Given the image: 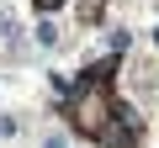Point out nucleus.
Returning a JSON list of instances; mask_svg holds the SVG:
<instances>
[{
  "label": "nucleus",
  "mask_w": 159,
  "mask_h": 148,
  "mask_svg": "<svg viewBox=\"0 0 159 148\" xmlns=\"http://www.w3.org/2000/svg\"><path fill=\"white\" fill-rule=\"evenodd\" d=\"M32 37H37V48H58V27H53V21H37Z\"/></svg>",
  "instance_id": "nucleus-1"
},
{
  "label": "nucleus",
  "mask_w": 159,
  "mask_h": 148,
  "mask_svg": "<svg viewBox=\"0 0 159 148\" xmlns=\"http://www.w3.org/2000/svg\"><path fill=\"white\" fill-rule=\"evenodd\" d=\"M43 148H69V143H64V137H48V143H43Z\"/></svg>",
  "instance_id": "nucleus-4"
},
{
  "label": "nucleus",
  "mask_w": 159,
  "mask_h": 148,
  "mask_svg": "<svg viewBox=\"0 0 159 148\" xmlns=\"http://www.w3.org/2000/svg\"><path fill=\"white\" fill-rule=\"evenodd\" d=\"M64 6V0H37V11H58Z\"/></svg>",
  "instance_id": "nucleus-2"
},
{
  "label": "nucleus",
  "mask_w": 159,
  "mask_h": 148,
  "mask_svg": "<svg viewBox=\"0 0 159 148\" xmlns=\"http://www.w3.org/2000/svg\"><path fill=\"white\" fill-rule=\"evenodd\" d=\"M154 42H159V32H154Z\"/></svg>",
  "instance_id": "nucleus-5"
},
{
  "label": "nucleus",
  "mask_w": 159,
  "mask_h": 148,
  "mask_svg": "<svg viewBox=\"0 0 159 148\" xmlns=\"http://www.w3.org/2000/svg\"><path fill=\"white\" fill-rule=\"evenodd\" d=\"M6 132H16V122H11V116H0V137H6Z\"/></svg>",
  "instance_id": "nucleus-3"
}]
</instances>
